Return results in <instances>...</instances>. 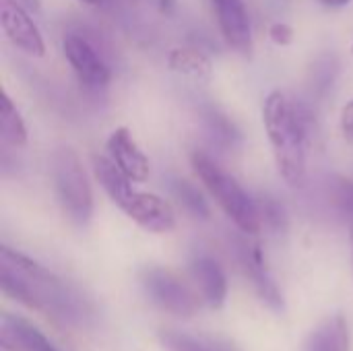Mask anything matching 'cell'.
<instances>
[{
  "label": "cell",
  "instance_id": "cell-27",
  "mask_svg": "<svg viewBox=\"0 0 353 351\" xmlns=\"http://www.w3.org/2000/svg\"><path fill=\"white\" fill-rule=\"evenodd\" d=\"M25 8H29L31 12H39L41 10V0H19Z\"/></svg>",
  "mask_w": 353,
  "mask_h": 351
},
{
  "label": "cell",
  "instance_id": "cell-25",
  "mask_svg": "<svg viewBox=\"0 0 353 351\" xmlns=\"http://www.w3.org/2000/svg\"><path fill=\"white\" fill-rule=\"evenodd\" d=\"M176 4H178V0H159V10L170 14V12H174Z\"/></svg>",
  "mask_w": 353,
  "mask_h": 351
},
{
  "label": "cell",
  "instance_id": "cell-1",
  "mask_svg": "<svg viewBox=\"0 0 353 351\" xmlns=\"http://www.w3.org/2000/svg\"><path fill=\"white\" fill-rule=\"evenodd\" d=\"M0 288L23 306L35 308L68 325H83L91 319V306L68 283L33 259L0 246Z\"/></svg>",
  "mask_w": 353,
  "mask_h": 351
},
{
  "label": "cell",
  "instance_id": "cell-23",
  "mask_svg": "<svg viewBox=\"0 0 353 351\" xmlns=\"http://www.w3.org/2000/svg\"><path fill=\"white\" fill-rule=\"evenodd\" d=\"M294 27L283 21H277L269 27V39L277 46H290L294 41Z\"/></svg>",
  "mask_w": 353,
  "mask_h": 351
},
{
  "label": "cell",
  "instance_id": "cell-8",
  "mask_svg": "<svg viewBox=\"0 0 353 351\" xmlns=\"http://www.w3.org/2000/svg\"><path fill=\"white\" fill-rule=\"evenodd\" d=\"M120 211L130 217L139 228L151 234H168L176 228V213L168 201L151 192L134 190L120 207Z\"/></svg>",
  "mask_w": 353,
  "mask_h": 351
},
{
  "label": "cell",
  "instance_id": "cell-6",
  "mask_svg": "<svg viewBox=\"0 0 353 351\" xmlns=\"http://www.w3.org/2000/svg\"><path fill=\"white\" fill-rule=\"evenodd\" d=\"M62 52L83 87L91 91L108 87L112 70L89 37H85L83 33H66L62 37Z\"/></svg>",
  "mask_w": 353,
  "mask_h": 351
},
{
  "label": "cell",
  "instance_id": "cell-5",
  "mask_svg": "<svg viewBox=\"0 0 353 351\" xmlns=\"http://www.w3.org/2000/svg\"><path fill=\"white\" fill-rule=\"evenodd\" d=\"M141 285L153 304L174 317L188 319L199 312V298L194 296V292L180 277L163 267L143 269Z\"/></svg>",
  "mask_w": 353,
  "mask_h": 351
},
{
  "label": "cell",
  "instance_id": "cell-30",
  "mask_svg": "<svg viewBox=\"0 0 353 351\" xmlns=\"http://www.w3.org/2000/svg\"><path fill=\"white\" fill-rule=\"evenodd\" d=\"M352 56H353V43H352Z\"/></svg>",
  "mask_w": 353,
  "mask_h": 351
},
{
  "label": "cell",
  "instance_id": "cell-24",
  "mask_svg": "<svg viewBox=\"0 0 353 351\" xmlns=\"http://www.w3.org/2000/svg\"><path fill=\"white\" fill-rule=\"evenodd\" d=\"M339 124H341V132H343V137H345L350 143H353V99L343 106Z\"/></svg>",
  "mask_w": 353,
  "mask_h": 351
},
{
  "label": "cell",
  "instance_id": "cell-9",
  "mask_svg": "<svg viewBox=\"0 0 353 351\" xmlns=\"http://www.w3.org/2000/svg\"><path fill=\"white\" fill-rule=\"evenodd\" d=\"M238 254H240V263L246 271V275L250 277L259 298L275 312H283L285 310V298L281 288L277 285V281L273 279L265 252L259 244H248L244 240H240L238 244Z\"/></svg>",
  "mask_w": 353,
  "mask_h": 351
},
{
  "label": "cell",
  "instance_id": "cell-4",
  "mask_svg": "<svg viewBox=\"0 0 353 351\" xmlns=\"http://www.w3.org/2000/svg\"><path fill=\"white\" fill-rule=\"evenodd\" d=\"M52 178L58 203L74 225H87L93 217V190L79 153L58 147L52 155Z\"/></svg>",
  "mask_w": 353,
  "mask_h": 351
},
{
  "label": "cell",
  "instance_id": "cell-10",
  "mask_svg": "<svg viewBox=\"0 0 353 351\" xmlns=\"http://www.w3.org/2000/svg\"><path fill=\"white\" fill-rule=\"evenodd\" d=\"M211 2L225 43L232 50L248 56L252 52V27L244 0H211Z\"/></svg>",
  "mask_w": 353,
  "mask_h": 351
},
{
  "label": "cell",
  "instance_id": "cell-15",
  "mask_svg": "<svg viewBox=\"0 0 353 351\" xmlns=\"http://www.w3.org/2000/svg\"><path fill=\"white\" fill-rule=\"evenodd\" d=\"M93 174H95V180L99 182V186L105 190V194L112 199V203L118 209L134 192L132 180L110 157L93 155Z\"/></svg>",
  "mask_w": 353,
  "mask_h": 351
},
{
  "label": "cell",
  "instance_id": "cell-28",
  "mask_svg": "<svg viewBox=\"0 0 353 351\" xmlns=\"http://www.w3.org/2000/svg\"><path fill=\"white\" fill-rule=\"evenodd\" d=\"M81 2H85V4H91V6H99V4H103L105 0H81Z\"/></svg>",
  "mask_w": 353,
  "mask_h": 351
},
{
  "label": "cell",
  "instance_id": "cell-14",
  "mask_svg": "<svg viewBox=\"0 0 353 351\" xmlns=\"http://www.w3.org/2000/svg\"><path fill=\"white\" fill-rule=\"evenodd\" d=\"M350 327L343 314H333L323 321L306 339L304 351H350Z\"/></svg>",
  "mask_w": 353,
  "mask_h": 351
},
{
  "label": "cell",
  "instance_id": "cell-20",
  "mask_svg": "<svg viewBox=\"0 0 353 351\" xmlns=\"http://www.w3.org/2000/svg\"><path fill=\"white\" fill-rule=\"evenodd\" d=\"M172 192L174 197L178 199V203L196 219H209L211 217V211H209V205L207 201L203 199V194L199 192V188L186 180H174L172 182Z\"/></svg>",
  "mask_w": 353,
  "mask_h": 351
},
{
  "label": "cell",
  "instance_id": "cell-7",
  "mask_svg": "<svg viewBox=\"0 0 353 351\" xmlns=\"http://www.w3.org/2000/svg\"><path fill=\"white\" fill-rule=\"evenodd\" d=\"M0 27L8 41L27 56L41 58L46 54V41L39 27L31 19V10L19 0H0Z\"/></svg>",
  "mask_w": 353,
  "mask_h": 351
},
{
  "label": "cell",
  "instance_id": "cell-12",
  "mask_svg": "<svg viewBox=\"0 0 353 351\" xmlns=\"http://www.w3.org/2000/svg\"><path fill=\"white\" fill-rule=\"evenodd\" d=\"M190 273L201 290L205 304L213 310L223 308L228 300V277L221 265L207 254H196L190 261Z\"/></svg>",
  "mask_w": 353,
  "mask_h": 351
},
{
  "label": "cell",
  "instance_id": "cell-2",
  "mask_svg": "<svg viewBox=\"0 0 353 351\" xmlns=\"http://www.w3.org/2000/svg\"><path fill=\"white\" fill-rule=\"evenodd\" d=\"M263 124L281 178L290 186H302L306 180L308 145V120L304 112L283 91H271L263 103Z\"/></svg>",
  "mask_w": 353,
  "mask_h": 351
},
{
  "label": "cell",
  "instance_id": "cell-18",
  "mask_svg": "<svg viewBox=\"0 0 353 351\" xmlns=\"http://www.w3.org/2000/svg\"><path fill=\"white\" fill-rule=\"evenodd\" d=\"M0 137L10 147H25L27 145V126L21 118V112L12 103L6 91H2L0 99Z\"/></svg>",
  "mask_w": 353,
  "mask_h": 351
},
{
  "label": "cell",
  "instance_id": "cell-3",
  "mask_svg": "<svg viewBox=\"0 0 353 351\" xmlns=\"http://www.w3.org/2000/svg\"><path fill=\"white\" fill-rule=\"evenodd\" d=\"M190 163L203 186L215 199V203L223 209V213L234 221V225L248 236H256L263 230L256 201L248 197V192L238 184L234 176H230L211 155L194 149L190 153Z\"/></svg>",
  "mask_w": 353,
  "mask_h": 351
},
{
  "label": "cell",
  "instance_id": "cell-16",
  "mask_svg": "<svg viewBox=\"0 0 353 351\" xmlns=\"http://www.w3.org/2000/svg\"><path fill=\"white\" fill-rule=\"evenodd\" d=\"M165 62L170 70L190 79L209 81L213 77V60L196 48H174L170 50Z\"/></svg>",
  "mask_w": 353,
  "mask_h": 351
},
{
  "label": "cell",
  "instance_id": "cell-21",
  "mask_svg": "<svg viewBox=\"0 0 353 351\" xmlns=\"http://www.w3.org/2000/svg\"><path fill=\"white\" fill-rule=\"evenodd\" d=\"M333 201L339 211V215L347 221V225L353 223V180L339 176L333 184Z\"/></svg>",
  "mask_w": 353,
  "mask_h": 351
},
{
  "label": "cell",
  "instance_id": "cell-22",
  "mask_svg": "<svg viewBox=\"0 0 353 351\" xmlns=\"http://www.w3.org/2000/svg\"><path fill=\"white\" fill-rule=\"evenodd\" d=\"M205 118H207V124H209V128H211V132H213V137L221 143V145H232L236 139H238V130H236V126L230 122V118L228 116H223L221 112H217V110H209L207 114H205Z\"/></svg>",
  "mask_w": 353,
  "mask_h": 351
},
{
  "label": "cell",
  "instance_id": "cell-11",
  "mask_svg": "<svg viewBox=\"0 0 353 351\" xmlns=\"http://www.w3.org/2000/svg\"><path fill=\"white\" fill-rule=\"evenodd\" d=\"M108 153L110 159L137 184L147 182L149 174H151V166H149V157L145 155V151L139 147L137 139L132 137V132L126 126H118L116 130H112V134L108 137Z\"/></svg>",
  "mask_w": 353,
  "mask_h": 351
},
{
  "label": "cell",
  "instance_id": "cell-19",
  "mask_svg": "<svg viewBox=\"0 0 353 351\" xmlns=\"http://www.w3.org/2000/svg\"><path fill=\"white\" fill-rule=\"evenodd\" d=\"M256 207H259V215H261L263 228H267L275 236H285L288 234V230H290V217H288L285 207L277 199H273V197H261L256 201Z\"/></svg>",
  "mask_w": 353,
  "mask_h": 351
},
{
  "label": "cell",
  "instance_id": "cell-26",
  "mask_svg": "<svg viewBox=\"0 0 353 351\" xmlns=\"http://www.w3.org/2000/svg\"><path fill=\"white\" fill-rule=\"evenodd\" d=\"M319 2L327 8H341V6H347L352 0H319Z\"/></svg>",
  "mask_w": 353,
  "mask_h": 351
},
{
  "label": "cell",
  "instance_id": "cell-29",
  "mask_svg": "<svg viewBox=\"0 0 353 351\" xmlns=\"http://www.w3.org/2000/svg\"><path fill=\"white\" fill-rule=\"evenodd\" d=\"M350 238H352V252H353V223L350 225Z\"/></svg>",
  "mask_w": 353,
  "mask_h": 351
},
{
  "label": "cell",
  "instance_id": "cell-17",
  "mask_svg": "<svg viewBox=\"0 0 353 351\" xmlns=\"http://www.w3.org/2000/svg\"><path fill=\"white\" fill-rule=\"evenodd\" d=\"M159 341L165 351H240L234 341H228V339L190 335L184 331H172V329L161 331Z\"/></svg>",
  "mask_w": 353,
  "mask_h": 351
},
{
  "label": "cell",
  "instance_id": "cell-13",
  "mask_svg": "<svg viewBox=\"0 0 353 351\" xmlns=\"http://www.w3.org/2000/svg\"><path fill=\"white\" fill-rule=\"evenodd\" d=\"M0 335L4 343H12L17 351H58L37 327L8 312L2 314Z\"/></svg>",
  "mask_w": 353,
  "mask_h": 351
}]
</instances>
